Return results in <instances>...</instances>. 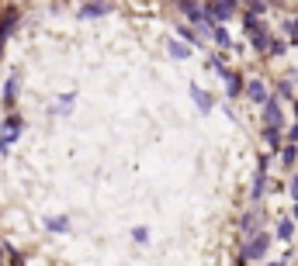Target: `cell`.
Returning <instances> with one entry per match:
<instances>
[{"mask_svg": "<svg viewBox=\"0 0 298 266\" xmlns=\"http://www.w3.org/2000/svg\"><path fill=\"white\" fill-rule=\"evenodd\" d=\"M18 135H21V118L11 114V118L4 121V132H0V149H11V142H14Z\"/></svg>", "mask_w": 298, "mask_h": 266, "instance_id": "obj_1", "label": "cell"}, {"mask_svg": "<svg viewBox=\"0 0 298 266\" xmlns=\"http://www.w3.org/2000/svg\"><path fill=\"white\" fill-rule=\"evenodd\" d=\"M267 242H271L267 235H257V239L246 246V252H243V263H246V259H260V256L267 252Z\"/></svg>", "mask_w": 298, "mask_h": 266, "instance_id": "obj_2", "label": "cell"}, {"mask_svg": "<svg viewBox=\"0 0 298 266\" xmlns=\"http://www.w3.org/2000/svg\"><path fill=\"white\" fill-rule=\"evenodd\" d=\"M263 125H267V128H278L281 125V107L274 100H267V107H263Z\"/></svg>", "mask_w": 298, "mask_h": 266, "instance_id": "obj_3", "label": "cell"}, {"mask_svg": "<svg viewBox=\"0 0 298 266\" xmlns=\"http://www.w3.org/2000/svg\"><path fill=\"white\" fill-rule=\"evenodd\" d=\"M208 14H212V18H215V21L229 18V14H233V4H229V0H215V4L208 7Z\"/></svg>", "mask_w": 298, "mask_h": 266, "instance_id": "obj_4", "label": "cell"}, {"mask_svg": "<svg viewBox=\"0 0 298 266\" xmlns=\"http://www.w3.org/2000/svg\"><path fill=\"white\" fill-rule=\"evenodd\" d=\"M246 94L253 97V100H257V104H267V87H263V83H260V80H253V83H250V87H246Z\"/></svg>", "mask_w": 298, "mask_h": 266, "instance_id": "obj_5", "label": "cell"}, {"mask_svg": "<svg viewBox=\"0 0 298 266\" xmlns=\"http://www.w3.org/2000/svg\"><path fill=\"white\" fill-rule=\"evenodd\" d=\"M263 187H267V163L260 159V170H257V180H253V197H260L263 194Z\"/></svg>", "mask_w": 298, "mask_h": 266, "instance_id": "obj_6", "label": "cell"}, {"mask_svg": "<svg viewBox=\"0 0 298 266\" xmlns=\"http://www.w3.org/2000/svg\"><path fill=\"white\" fill-rule=\"evenodd\" d=\"M191 94H194V104H198L201 111H212V94H205L201 87H191Z\"/></svg>", "mask_w": 298, "mask_h": 266, "instance_id": "obj_7", "label": "cell"}, {"mask_svg": "<svg viewBox=\"0 0 298 266\" xmlns=\"http://www.w3.org/2000/svg\"><path fill=\"white\" fill-rule=\"evenodd\" d=\"M177 4H180V11H184L191 21H201V7L194 4V0H177Z\"/></svg>", "mask_w": 298, "mask_h": 266, "instance_id": "obj_8", "label": "cell"}, {"mask_svg": "<svg viewBox=\"0 0 298 266\" xmlns=\"http://www.w3.org/2000/svg\"><path fill=\"white\" fill-rule=\"evenodd\" d=\"M49 232H70V218H45Z\"/></svg>", "mask_w": 298, "mask_h": 266, "instance_id": "obj_9", "label": "cell"}, {"mask_svg": "<svg viewBox=\"0 0 298 266\" xmlns=\"http://www.w3.org/2000/svg\"><path fill=\"white\" fill-rule=\"evenodd\" d=\"M101 14H108V4H87V7H83V18H101Z\"/></svg>", "mask_w": 298, "mask_h": 266, "instance_id": "obj_10", "label": "cell"}, {"mask_svg": "<svg viewBox=\"0 0 298 266\" xmlns=\"http://www.w3.org/2000/svg\"><path fill=\"white\" fill-rule=\"evenodd\" d=\"M14 97H18V76H11L7 87H4V100H7V104H14Z\"/></svg>", "mask_w": 298, "mask_h": 266, "instance_id": "obj_11", "label": "cell"}, {"mask_svg": "<svg viewBox=\"0 0 298 266\" xmlns=\"http://www.w3.org/2000/svg\"><path fill=\"white\" fill-rule=\"evenodd\" d=\"M253 45H257V49H271V35H267V31H263V28H253Z\"/></svg>", "mask_w": 298, "mask_h": 266, "instance_id": "obj_12", "label": "cell"}, {"mask_svg": "<svg viewBox=\"0 0 298 266\" xmlns=\"http://www.w3.org/2000/svg\"><path fill=\"white\" fill-rule=\"evenodd\" d=\"M257 221H260V214H257V211H250V214L243 218V232H246V235H253V228H257Z\"/></svg>", "mask_w": 298, "mask_h": 266, "instance_id": "obj_13", "label": "cell"}, {"mask_svg": "<svg viewBox=\"0 0 298 266\" xmlns=\"http://www.w3.org/2000/svg\"><path fill=\"white\" fill-rule=\"evenodd\" d=\"M284 35H291V42H298V18L284 21Z\"/></svg>", "mask_w": 298, "mask_h": 266, "instance_id": "obj_14", "label": "cell"}, {"mask_svg": "<svg viewBox=\"0 0 298 266\" xmlns=\"http://www.w3.org/2000/svg\"><path fill=\"white\" fill-rule=\"evenodd\" d=\"M225 83H229V94H239V90H243V80H239V76H225Z\"/></svg>", "mask_w": 298, "mask_h": 266, "instance_id": "obj_15", "label": "cell"}, {"mask_svg": "<svg viewBox=\"0 0 298 266\" xmlns=\"http://www.w3.org/2000/svg\"><path fill=\"white\" fill-rule=\"evenodd\" d=\"M170 52H174L177 59H187V56H191V49H187V45H180V42H174V45H170Z\"/></svg>", "mask_w": 298, "mask_h": 266, "instance_id": "obj_16", "label": "cell"}, {"mask_svg": "<svg viewBox=\"0 0 298 266\" xmlns=\"http://www.w3.org/2000/svg\"><path fill=\"white\" fill-rule=\"evenodd\" d=\"M291 232H295V225H291V221L284 218V221L278 225V235H281V239H291Z\"/></svg>", "mask_w": 298, "mask_h": 266, "instance_id": "obj_17", "label": "cell"}, {"mask_svg": "<svg viewBox=\"0 0 298 266\" xmlns=\"http://www.w3.org/2000/svg\"><path fill=\"white\" fill-rule=\"evenodd\" d=\"M291 163H295V149L288 145V149H284V166H291Z\"/></svg>", "mask_w": 298, "mask_h": 266, "instance_id": "obj_18", "label": "cell"}, {"mask_svg": "<svg viewBox=\"0 0 298 266\" xmlns=\"http://www.w3.org/2000/svg\"><path fill=\"white\" fill-rule=\"evenodd\" d=\"M177 35H180V38H187V42H198V38H194V31H191V28H180Z\"/></svg>", "mask_w": 298, "mask_h": 266, "instance_id": "obj_19", "label": "cell"}, {"mask_svg": "<svg viewBox=\"0 0 298 266\" xmlns=\"http://www.w3.org/2000/svg\"><path fill=\"white\" fill-rule=\"evenodd\" d=\"M278 94H281V97H291V83H288V80H284V83L278 87Z\"/></svg>", "mask_w": 298, "mask_h": 266, "instance_id": "obj_20", "label": "cell"}, {"mask_svg": "<svg viewBox=\"0 0 298 266\" xmlns=\"http://www.w3.org/2000/svg\"><path fill=\"white\" fill-rule=\"evenodd\" d=\"M215 38H219V45H229V35H225L222 28H215Z\"/></svg>", "mask_w": 298, "mask_h": 266, "instance_id": "obj_21", "label": "cell"}, {"mask_svg": "<svg viewBox=\"0 0 298 266\" xmlns=\"http://www.w3.org/2000/svg\"><path fill=\"white\" fill-rule=\"evenodd\" d=\"M291 194L298 197V176H291Z\"/></svg>", "mask_w": 298, "mask_h": 266, "instance_id": "obj_22", "label": "cell"}, {"mask_svg": "<svg viewBox=\"0 0 298 266\" xmlns=\"http://www.w3.org/2000/svg\"><path fill=\"white\" fill-rule=\"evenodd\" d=\"M291 142H295V145H298V125H295V128H291Z\"/></svg>", "mask_w": 298, "mask_h": 266, "instance_id": "obj_23", "label": "cell"}, {"mask_svg": "<svg viewBox=\"0 0 298 266\" xmlns=\"http://www.w3.org/2000/svg\"><path fill=\"white\" fill-rule=\"evenodd\" d=\"M0 52H4V38H0Z\"/></svg>", "mask_w": 298, "mask_h": 266, "instance_id": "obj_24", "label": "cell"}, {"mask_svg": "<svg viewBox=\"0 0 298 266\" xmlns=\"http://www.w3.org/2000/svg\"><path fill=\"white\" fill-rule=\"evenodd\" d=\"M229 4H239V0H229Z\"/></svg>", "mask_w": 298, "mask_h": 266, "instance_id": "obj_25", "label": "cell"}, {"mask_svg": "<svg viewBox=\"0 0 298 266\" xmlns=\"http://www.w3.org/2000/svg\"><path fill=\"white\" fill-rule=\"evenodd\" d=\"M271 266H278V263H271Z\"/></svg>", "mask_w": 298, "mask_h": 266, "instance_id": "obj_26", "label": "cell"}]
</instances>
